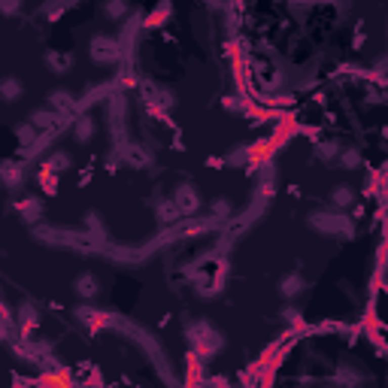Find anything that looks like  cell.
<instances>
[{"label": "cell", "instance_id": "8992f818", "mask_svg": "<svg viewBox=\"0 0 388 388\" xmlns=\"http://www.w3.org/2000/svg\"><path fill=\"white\" fill-rule=\"evenodd\" d=\"M79 288H82L79 294H85V297H91V294L97 291V285H94V279H91V276H82V279H79Z\"/></svg>", "mask_w": 388, "mask_h": 388}, {"label": "cell", "instance_id": "6da1fadb", "mask_svg": "<svg viewBox=\"0 0 388 388\" xmlns=\"http://www.w3.org/2000/svg\"><path fill=\"white\" fill-rule=\"evenodd\" d=\"M176 203L182 206V212L197 209V191H194L191 185H179V191H176Z\"/></svg>", "mask_w": 388, "mask_h": 388}, {"label": "cell", "instance_id": "3957f363", "mask_svg": "<svg viewBox=\"0 0 388 388\" xmlns=\"http://www.w3.org/2000/svg\"><path fill=\"white\" fill-rule=\"evenodd\" d=\"M300 285H304V282H300V276H297V273H294V276H285V279H282V294H285V297L300 294Z\"/></svg>", "mask_w": 388, "mask_h": 388}, {"label": "cell", "instance_id": "277c9868", "mask_svg": "<svg viewBox=\"0 0 388 388\" xmlns=\"http://www.w3.org/2000/svg\"><path fill=\"white\" fill-rule=\"evenodd\" d=\"M352 200H355L352 188H337V191H334V203H337V206H349Z\"/></svg>", "mask_w": 388, "mask_h": 388}, {"label": "cell", "instance_id": "52a82bcc", "mask_svg": "<svg viewBox=\"0 0 388 388\" xmlns=\"http://www.w3.org/2000/svg\"><path fill=\"white\" fill-rule=\"evenodd\" d=\"M76 134H79V140H88L91 137V118H82L79 127H76Z\"/></svg>", "mask_w": 388, "mask_h": 388}, {"label": "cell", "instance_id": "ba28073f", "mask_svg": "<svg viewBox=\"0 0 388 388\" xmlns=\"http://www.w3.org/2000/svg\"><path fill=\"white\" fill-rule=\"evenodd\" d=\"M0 9L3 12H15L18 9V0H0Z\"/></svg>", "mask_w": 388, "mask_h": 388}, {"label": "cell", "instance_id": "7a4b0ae2", "mask_svg": "<svg viewBox=\"0 0 388 388\" xmlns=\"http://www.w3.org/2000/svg\"><path fill=\"white\" fill-rule=\"evenodd\" d=\"M0 97H3V100H18V97H21V85H18L15 79H3V82H0Z\"/></svg>", "mask_w": 388, "mask_h": 388}, {"label": "cell", "instance_id": "5b68a950", "mask_svg": "<svg viewBox=\"0 0 388 388\" xmlns=\"http://www.w3.org/2000/svg\"><path fill=\"white\" fill-rule=\"evenodd\" d=\"M70 103H73V100H70V94H67V91H55V94H52V106H58V109H67Z\"/></svg>", "mask_w": 388, "mask_h": 388}]
</instances>
